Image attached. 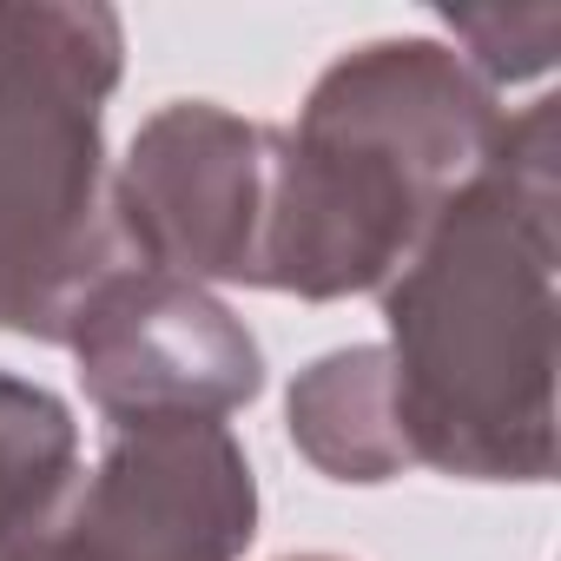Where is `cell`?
Wrapping results in <instances>:
<instances>
[{"instance_id": "1", "label": "cell", "mask_w": 561, "mask_h": 561, "mask_svg": "<svg viewBox=\"0 0 561 561\" xmlns=\"http://www.w3.org/2000/svg\"><path fill=\"white\" fill-rule=\"evenodd\" d=\"M554 100L502 119L383 298L410 456L462 482L554 476Z\"/></svg>"}, {"instance_id": "2", "label": "cell", "mask_w": 561, "mask_h": 561, "mask_svg": "<svg viewBox=\"0 0 561 561\" xmlns=\"http://www.w3.org/2000/svg\"><path fill=\"white\" fill-rule=\"evenodd\" d=\"M502 93L456 47L403 34L337 54L277 126L257 291L337 305L383 291L430 218L476 179L502 133Z\"/></svg>"}, {"instance_id": "3", "label": "cell", "mask_w": 561, "mask_h": 561, "mask_svg": "<svg viewBox=\"0 0 561 561\" xmlns=\"http://www.w3.org/2000/svg\"><path fill=\"white\" fill-rule=\"evenodd\" d=\"M126 27L80 0H0V331L67 344L126 257L113 225L106 100Z\"/></svg>"}, {"instance_id": "4", "label": "cell", "mask_w": 561, "mask_h": 561, "mask_svg": "<svg viewBox=\"0 0 561 561\" xmlns=\"http://www.w3.org/2000/svg\"><path fill=\"white\" fill-rule=\"evenodd\" d=\"M277 126L218 100L159 106L113 165V225L133 264L185 285H251L271 225Z\"/></svg>"}, {"instance_id": "5", "label": "cell", "mask_w": 561, "mask_h": 561, "mask_svg": "<svg viewBox=\"0 0 561 561\" xmlns=\"http://www.w3.org/2000/svg\"><path fill=\"white\" fill-rule=\"evenodd\" d=\"M67 351L87 403L113 423H225L264 390V351L205 285L119 264L80 305Z\"/></svg>"}, {"instance_id": "6", "label": "cell", "mask_w": 561, "mask_h": 561, "mask_svg": "<svg viewBox=\"0 0 561 561\" xmlns=\"http://www.w3.org/2000/svg\"><path fill=\"white\" fill-rule=\"evenodd\" d=\"M67 508L119 561H244L257 541V476L225 423L113 430Z\"/></svg>"}, {"instance_id": "7", "label": "cell", "mask_w": 561, "mask_h": 561, "mask_svg": "<svg viewBox=\"0 0 561 561\" xmlns=\"http://www.w3.org/2000/svg\"><path fill=\"white\" fill-rule=\"evenodd\" d=\"M285 430H291V449L331 482L377 489L416 469L383 344H351L305 364L285 397Z\"/></svg>"}, {"instance_id": "8", "label": "cell", "mask_w": 561, "mask_h": 561, "mask_svg": "<svg viewBox=\"0 0 561 561\" xmlns=\"http://www.w3.org/2000/svg\"><path fill=\"white\" fill-rule=\"evenodd\" d=\"M80 482L73 410L14 370H0V561H8Z\"/></svg>"}, {"instance_id": "9", "label": "cell", "mask_w": 561, "mask_h": 561, "mask_svg": "<svg viewBox=\"0 0 561 561\" xmlns=\"http://www.w3.org/2000/svg\"><path fill=\"white\" fill-rule=\"evenodd\" d=\"M443 27L456 34V60L482 80V87H522L541 80L554 67V41H561V8H449Z\"/></svg>"}, {"instance_id": "10", "label": "cell", "mask_w": 561, "mask_h": 561, "mask_svg": "<svg viewBox=\"0 0 561 561\" xmlns=\"http://www.w3.org/2000/svg\"><path fill=\"white\" fill-rule=\"evenodd\" d=\"M8 561H119V554H113V548H106V541H100L67 502H60V508H54V515H47V522H41Z\"/></svg>"}, {"instance_id": "11", "label": "cell", "mask_w": 561, "mask_h": 561, "mask_svg": "<svg viewBox=\"0 0 561 561\" xmlns=\"http://www.w3.org/2000/svg\"><path fill=\"white\" fill-rule=\"evenodd\" d=\"M285 561H344V554H285Z\"/></svg>"}]
</instances>
